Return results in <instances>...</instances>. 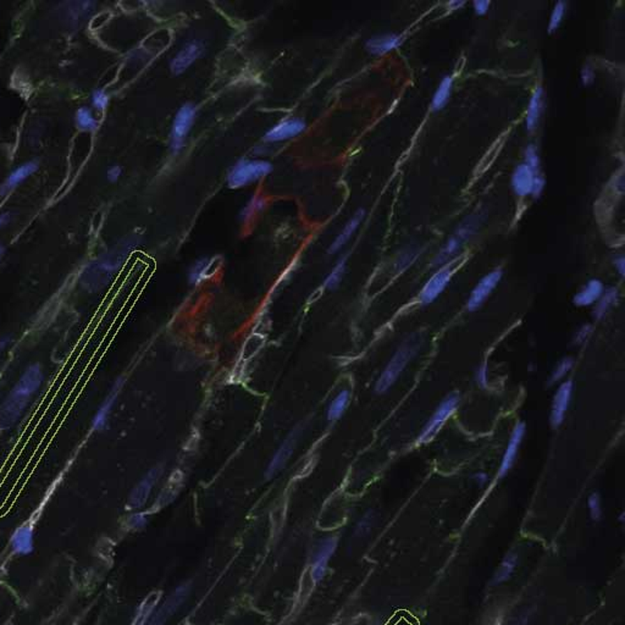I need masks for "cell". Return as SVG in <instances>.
Segmentation results:
<instances>
[{
  "mask_svg": "<svg viewBox=\"0 0 625 625\" xmlns=\"http://www.w3.org/2000/svg\"><path fill=\"white\" fill-rule=\"evenodd\" d=\"M536 176L527 164H519L513 171L512 188L514 193L520 198L532 195V185Z\"/></svg>",
  "mask_w": 625,
  "mask_h": 625,
  "instance_id": "ffe728a7",
  "label": "cell"
},
{
  "mask_svg": "<svg viewBox=\"0 0 625 625\" xmlns=\"http://www.w3.org/2000/svg\"><path fill=\"white\" fill-rule=\"evenodd\" d=\"M542 88L537 86L527 104V115H525V126L529 132L534 131L539 125L542 112Z\"/></svg>",
  "mask_w": 625,
  "mask_h": 625,
  "instance_id": "d4e9b609",
  "label": "cell"
},
{
  "mask_svg": "<svg viewBox=\"0 0 625 625\" xmlns=\"http://www.w3.org/2000/svg\"><path fill=\"white\" fill-rule=\"evenodd\" d=\"M573 391L574 384L571 380H563L557 387L552 398L551 415H550V423L553 429H558L566 419V412L569 409L573 397Z\"/></svg>",
  "mask_w": 625,
  "mask_h": 625,
  "instance_id": "7c38bea8",
  "label": "cell"
},
{
  "mask_svg": "<svg viewBox=\"0 0 625 625\" xmlns=\"http://www.w3.org/2000/svg\"><path fill=\"white\" fill-rule=\"evenodd\" d=\"M43 382L42 366L39 363L29 364L0 405V430L11 429L21 419L29 400L38 392Z\"/></svg>",
  "mask_w": 625,
  "mask_h": 625,
  "instance_id": "6da1fadb",
  "label": "cell"
},
{
  "mask_svg": "<svg viewBox=\"0 0 625 625\" xmlns=\"http://www.w3.org/2000/svg\"><path fill=\"white\" fill-rule=\"evenodd\" d=\"M423 337L414 333L400 343L376 381L375 391L377 393H385L395 385L403 371L407 369V366L418 354L420 347L423 345Z\"/></svg>",
  "mask_w": 625,
  "mask_h": 625,
  "instance_id": "7a4b0ae2",
  "label": "cell"
},
{
  "mask_svg": "<svg viewBox=\"0 0 625 625\" xmlns=\"http://www.w3.org/2000/svg\"><path fill=\"white\" fill-rule=\"evenodd\" d=\"M37 170H38V164L34 161H27L22 165L17 166L13 172H10L8 179L5 180L3 192L14 190L15 187L21 185L22 182L29 179V176L33 175Z\"/></svg>",
  "mask_w": 625,
  "mask_h": 625,
  "instance_id": "cb8c5ba5",
  "label": "cell"
},
{
  "mask_svg": "<svg viewBox=\"0 0 625 625\" xmlns=\"http://www.w3.org/2000/svg\"><path fill=\"white\" fill-rule=\"evenodd\" d=\"M349 400H351V392L348 390H342L329 405L327 419L330 421L340 419L349 405Z\"/></svg>",
  "mask_w": 625,
  "mask_h": 625,
  "instance_id": "f1b7e54d",
  "label": "cell"
},
{
  "mask_svg": "<svg viewBox=\"0 0 625 625\" xmlns=\"http://www.w3.org/2000/svg\"><path fill=\"white\" fill-rule=\"evenodd\" d=\"M613 264H615V268L618 273L620 275V278H624L625 275V259L623 255H618V257H615V260H613Z\"/></svg>",
  "mask_w": 625,
  "mask_h": 625,
  "instance_id": "7dc6e473",
  "label": "cell"
},
{
  "mask_svg": "<svg viewBox=\"0 0 625 625\" xmlns=\"http://www.w3.org/2000/svg\"><path fill=\"white\" fill-rule=\"evenodd\" d=\"M160 473V468L151 469V472L146 474V476L142 479L140 483H137L136 488L132 490L131 495L128 497L127 507L130 509H140L144 507L149 495H151V488H154L158 476Z\"/></svg>",
  "mask_w": 625,
  "mask_h": 625,
  "instance_id": "e0dca14e",
  "label": "cell"
},
{
  "mask_svg": "<svg viewBox=\"0 0 625 625\" xmlns=\"http://www.w3.org/2000/svg\"><path fill=\"white\" fill-rule=\"evenodd\" d=\"M459 402L460 397L457 392H451L446 396L430 416L429 420L425 423L423 429L420 430L416 442L428 444L434 439L435 436L439 434V430L447 423V420L451 419V416L454 414V412L458 408Z\"/></svg>",
  "mask_w": 625,
  "mask_h": 625,
  "instance_id": "5b68a950",
  "label": "cell"
},
{
  "mask_svg": "<svg viewBox=\"0 0 625 625\" xmlns=\"http://www.w3.org/2000/svg\"><path fill=\"white\" fill-rule=\"evenodd\" d=\"M595 81V73H594V70L589 65H586L584 66V68L581 70V82L584 83L585 86H590Z\"/></svg>",
  "mask_w": 625,
  "mask_h": 625,
  "instance_id": "7bdbcfd3",
  "label": "cell"
},
{
  "mask_svg": "<svg viewBox=\"0 0 625 625\" xmlns=\"http://www.w3.org/2000/svg\"><path fill=\"white\" fill-rule=\"evenodd\" d=\"M418 257V252L414 249H408L402 252L398 255V258L396 259L395 269L397 273H403L407 269L409 268L412 264L414 263Z\"/></svg>",
  "mask_w": 625,
  "mask_h": 625,
  "instance_id": "74e56055",
  "label": "cell"
},
{
  "mask_svg": "<svg viewBox=\"0 0 625 625\" xmlns=\"http://www.w3.org/2000/svg\"><path fill=\"white\" fill-rule=\"evenodd\" d=\"M307 127L306 121L301 117H287L270 127L264 133L263 140L266 143H280L292 140L304 132Z\"/></svg>",
  "mask_w": 625,
  "mask_h": 625,
  "instance_id": "4fadbf2b",
  "label": "cell"
},
{
  "mask_svg": "<svg viewBox=\"0 0 625 625\" xmlns=\"http://www.w3.org/2000/svg\"><path fill=\"white\" fill-rule=\"evenodd\" d=\"M481 219H483L481 214L476 213L464 220L454 231L453 234L449 237V241L444 243L439 253L436 254L432 263L434 266L441 268L446 264L451 263L454 257L460 252L464 243L472 239V236L475 234L479 225L481 224Z\"/></svg>",
  "mask_w": 625,
  "mask_h": 625,
  "instance_id": "277c9868",
  "label": "cell"
},
{
  "mask_svg": "<svg viewBox=\"0 0 625 625\" xmlns=\"http://www.w3.org/2000/svg\"><path fill=\"white\" fill-rule=\"evenodd\" d=\"M605 291V285L598 278H591L579 289L573 298V303L578 307H590L600 299Z\"/></svg>",
  "mask_w": 625,
  "mask_h": 625,
  "instance_id": "44dd1931",
  "label": "cell"
},
{
  "mask_svg": "<svg viewBox=\"0 0 625 625\" xmlns=\"http://www.w3.org/2000/svg\"><path fill=\"white\" fill-rule=\"evenodd\" d=\"M490 6H491V3L488 0H476L473 3L474 11H475V14L478 15L486 14L490 10Z\"/></svg>",
  "mask_w": 625,
  "mask_h": 625,
  "instance_id": "f6af8a7d",
  "label": "cell"
},
{
  "mask_svg": "<svg viewBox=\"0 0 625 625\" xmlns=\"http://www.w3.org/2000/svg\"><path fill=\"white\" fill-rule=\"evenodd\" d=\"M402 42H403V38L400 34H377L366 40V48L371 55L381 57V55H385V54L396 50L400 47Z\"/></svg>",
  "mask_w": 625,
  "mask_h": 625,
  "instance_id": "d6986e66",
  "label": "cell"
},
{
  "mask_svg": "<svg viewBox=\"0 0 625 625\" xmlns=\"http://www.w3.org/2000/svg\"><path fill=\"white\" fill-rule=\"evenodd\" d=\"M522 163L527 164L535 175H541V167H540L541 161H540V156H539V151H537L536 146H532V144L527 146L525 151H524V161Z\"/></svg>",
  "mask_w": 625,
  "mask_h": 625,
  "instance_id": "d590c367",
  "label": "cell"
},
{
  "mask_svg": "<svg viewBox=\"0 0 625 625\" xmlns=\"http://www.w3.org/2000/svg\"><path fill=\"white\" fill-rule=\"evenodd\" d=\"M502 276V269H495L492 271L486 273L475 285V287L469 294L468 301H467V309L469 312H476L479 310V308H481L483 303L486 302L488 298L491 296V293L495 291V288L497 287L498 283H501Z\"/></svg>",
  "mask_w": 625,
  "mask_h": 625,
  "instance_id": "8fae6325",
  "label": "cell"
},
{
  "mask_svg": "<svg viewBox=\"0 0 625 625\" xmlns=\"http://www.w3.org/2000/svg\"><path fill=\"white\" fill-rule=\"evenodd\" d=\"M573 366H574V359L571 356L562 358L561 361L557 363L556 366L552 370L550 380H548V385H556V384H559V382L564 380V377L571 372Z\"/></svg>",
  "mask_w": 625,
  "mask_h": 625,
  "instance_id": "1f68e13d",
  "label": "cell"
},
{
  "mask_svg": "<svg viewBox=\"0 0 625 625\" xmlns=\"http://www.w3.org/2000/svg\"><path fill=\"white\" fill-rule=\"evenodd\" d=\"M76 126L81 131L93 132L97 130L99 122L93 114L92 109L88 107H81L75 115Z\"/></svg>",
  "mask_w": 625,
  "mask_h": 625,
  "instance_id": "f546056e",
  "label": "cell"
},
{
  "mask_svg": "<svg viewBox=\"0 0 625 625\" xmlns=\"http://www.w3.org/2000/svg\"><path fill=\"white\" fill-rule=\"evenodd\" d=\"M374 524H375V513L372 511H368L356 522V527H354V535L359 539L368 536L372 530Z\"/></svg>",
  "mask_w": 625,
  "mask_h": 625,
  "instance_id": "836d02e7",
  "label": "cell"
},
{
  "mask_svg": "<svg viewBox=\"0 0 625 625\" xmlns=\"http://www.w3.org/2000/svg\"><path fill=\"white\" fill-rule=\"evenodd\" d=\"M518 563H519L518 552H508L507 555L503 557L501 563L498 564L497 569L493 573L491 584L493 586H499L511 580L514 573L517 571Z\"/></svg>",
  "mask_w": 625,
  "mask_h": 625,
  "instance_id": "603a6c76",
  "label": "cell"
},
{
  "mask_svg": "<svg viewBox=\"0 0 625 625\" xmlns=\"http://www.w3.org/2000/svg\"><path fill=\"white\" fill-rule=\"evenodd\" d=\"M566 5L563 1H559V3H557L555 5V8L552 10L551 17H550V21H548V33H553V32H556L557 29H559L563 17L566 15Z\"/></svg>",
  "mask_w": 625,
  "mask_h": 625,
  "instance_id": "8d00e7d4",
  "label": "cell"
},
{
  "mask_svg": "<svg viewBox=\"0 0 625 625\" xmlns=\"http://www.w3.org/2000/svg\"><path fill=\"white\" fill-rule=\"evenodd\" d=\"M587 508L592 522H600L603 517V508H602V498L598 492L591 493L587 498Z\"/></svg>",
  "mask_w": 625,
  "mask_h": 625,
  "instance_id": "e575fe53",
  "label": "cell"
},
{
  "mask_svg": "<svg viewBox=\"0 0 625 625\" xmlns=\"http://www.w3.org/2000/svg\"><path fill=\"white\" fill-rule=\"evenodd\" d=\"M190 592V584H182L177 586L175 590L167 596L160 605L156 607V610L151 612V617L148 618L144 625H165L166 622L180 610L186 600L188 598Z\"/></svg>",
  "mask_w": 625,
  "mask_h": 625,
  "instance_id": "52a82bcc",
  "label": "cell"
},
{
  "mask_svg": "<svg viewBox=\"0 0 625 625\" xmlns=\"http://www.w3.org/2000/svg\"><path fill=\"white\" fill-rule=\"evenodd\" d=\"M475 381L478 384L479 387L481 389H488V361H483L476 369L475 372Z\"/></svg>",
  "mask_w": 625,
  "mask_h": 625,
  "instance_id": "60d3db41",
  "label": "cell"
},
{
  "mask_svg": "<svg viewBox=\"0 0 625 625\" xmlns=\"http://www.w3.org/2000/svg\"><path fill=\"white\" fill-rule=\"evenodd\" d=\"M13 345V337L10 335H4L0 337V356L4 354L5 352L9 349V347Z\"/></svg>",
  "mask_w": 625,
  "mask_h": 625,
  "instance_id": "c3c4849f",
  "label": "cell"
},
{
  "mask_svg": "<svg viewBox=\"0 0 625 625\" xmlns=\"http://www.w3.org/2000/svg\"><path fill=\"white\" fill-rule=\"evenodd\" d=\"M195 116H197V107L193 103H185L179 107L171 123L169 133V148L172 154H177L183 149L186 140L195 123Z\"/></svg>",
  "mask_w": 625,
  "mask_h": 625,
  "instance_id": "8992f818",
  "label": "cell"
},
{
  "mask_svg": "<svg viewBox=\"0 0 625 625\" xmlns=\"http://www.w3.org/2000/svg\"><path fill=\"white\" fill-rule=\"evenodd\" d=\"M265 199L260 195H253L250 199L247 200V203L244 204L243 208L239 211V220L242 223H248L253 219L255 215L263 211L265 208Z\"/></svg>",
  "mask_w": 625,
  "mask_h": 625,
  "instance_id": "4dcf8cb0",
  "label": "cell"
},
{
  "mask_svg": "<svg viewBox=\"0 0 625 625\" xmlns=\"http://www.w3.org/2000/svg\"><path fill=\"white\" fill-rule=\"evenodd\" d=\"M452 89H453V76L446 75L441 80L439 87L435 91L434 98L431 100V107L434 112H439L446 107V104L449 103L451 94H452Z\"/></svg>",
  "mask_w": 625,
  "mask_h": 625,
  "instance_id": "4316f807",
  "label": "cell"
},
{
  "mask_svg": "<svg viewBox=\"0 0 625 625\" xmlns=\"http://www.w3.org/2000/svg\"><path fill=\"white\" fill-rule=\"evenodd\" d=\"M591 335H592V326L590 324H584L576 330L575 335H574V343L581 346L590 338Z\"/></svg>",
  "mask_w": 625,
  "mask_h": 625,
  "instance_id": "b9f144b4",
  "label": "cell"
},
{
  "mask_svg": "<svg viewBox=\"0 0 625 625\" xmlns=\"http://www.w3.org/2000/svg\"><path fill=\"white\" fill-rule=\"evenodd\" d=\"M296 441H297V435L294 434V432H292V434L288 436L287 439H285V442L276 451V453L273 454V459L269 464L268 469H266V478H271L285 467L286 462L292 455L293 449L296 447Z\"/></svg>",
  "mask_w": 625,
  "mask_h": 625,
  "instance_id": "7402d4cb",
  "label": "cell"
},
{
  "mask_svg": "<svg viewBox=\"0 0 625 625\" xmlns=\"http://www.w3.org/2000/svg\"><path fill=\"white\" fill-rule=\"evenodd\" d=\"M91 102H92V107L97 112H104L107 109V105H109L110 97H109V94L105 91L96 89L92 93V96H91Z\"/></svg>",
  "mask_w": 625,
  "mask_h": 625,
  "instance_id": "f35d334b",
  "label": "cell"
},
{
  "mask_svg": "<svg viewBox=\"0 0 625 625\" xmlns=\"http://www.w3.org/2000/svg\"><path fill=\"white\" fill-rule=\"evenodd\" d=\"M122 385H123V379H122V377L117 379V380L114 382L112 389L109 390L107 395L105 396V398L103 400L102 405H99V408H98L97 412H96V414L93 416V430L100 431V430L107 428V420H109V416L112 414V408H114V405L116 403L117 397L120 395Z\"/></svg>",
  "mask_w": 625,
  "mask_h": 625,
  "instance_id": "9a60e30c",
  "label": "cell"
},
{
  "mask_svg": "<svg viewBox=\"0 0 625 625\" xmlns=\"http://www.w3.org/2000/svg\"><path fill=\"white\" fill-rule=\"evenodd\" d=\"M146 522H148V517H146V513H133L127 519V527L131 530H140L146 527Z\"/></svg>",
  "mask_w": 625,
  "mask_h": 625,
  "instance_id": "ab89813d",
  "label": "cell"
},
{
  "mask_svg": "<svg viewBox=\"0 0 625 625\" xmlns=\"http://www.w3.org/2000/svg\"><path fill=\"white\" fill-rule=\"evenodd\" d=\"M525 431H527V426H525V423H522V421H519L513 428L511 437L508 439L507 447L503 452L502 460H501V464L498 467V479H503L504 476H507L508 473L513 468V465L515 463L518 453H519V449L522 447Z\"/></svg>",
  "mask_w": 625,
  "mask_h": 625,
  "instance_id": "5bb4252c",
  "label": "cell"
},
{
  "mask_svg": "<svg viewBox=\"0 0 625 625\" xmlns=\"http://www.w3.org/2000/svg\"><path fill=\"white\" fill-rule=\"evenodd\" d=\"M5 249L1 244H0V260L3 258V255H4Z\"/></svg>",
  "mask_w": 625,
  "mask_h": 625,
  "instance_id": "f5cc1de1",
  "label": "cell"
},
{
  "mask_svg": "<svg viewBox=\"0 0 625 625\" xmlns=\"http://www.w3.org/2000/svg\"><path fill=\"white\" fill-rule=\"evenodd\" d=\"M214 259L202 258L198 259L190 269L188 273V280L192 285H199L206 278H209L210 275L214 270Z\"/></svg>",
  "mask_w": 625,
  "mask_h": 625,
  "instance_id": "83f0119b",
  "label": "cell"
},
{
  "mask_svg": "<svg viewBox=\"0 0 625 625\" xmlns=\"http://www.w3.org/2000/svg\"><path fill=\"white\" fill-rule=\"evenodd\" d=\"M488 474L483 473V472H478V473L474 474V481L478 483L479 486H485L486 483H488Z\"/></svg>",
  "mask_w": 625,
  "mask_h": 625,
  "instance_id": "681fc988",
  "label": "cell"
},
{
  "mask_svg": "<svg viewBox=\"0 0 625 625\" xmlns=\"http://www.w3.org/2000/svg\"><path fill=\"white\" fill-rule=\"evenodd\" d=\"M346 257H343V258L340 259L337 262L336 265L333 266V269L325 278L324 287L327 288V289H335V288L338 287V285L341 283L343 275L346 273Z\"/></svg>",
  "mask_w": 625,
  "mask_h": 625,
  "instance_id": "d6a6232c",
  "label": "cell"
},
{
  "mask_svg": "<svg viewBox=\"0 0 625 625\" xmlns=\"http://www.w3.org/2000/svg\"><path fill=\"white\" fill-rule=\"evenodd\" d=\"M543 188H545V179L542 177V175H537L534 180V185H532V197H535V198L540 197Z\"/></svg>",
  "mask_w": 625,
  "mask_h": 625,
  "instance_id": "ee69618b",
  "label": "cell"
},
{
  "mask_svg": "<svg viewBox=\"0 0 625 625\" xmlns=\"http://www.w3.org/2000/svg\"><path fill=\"white\" fill-rule=\"evenodd\" d=\"M273 166L270 161L263 159H242L237 161L227 174V187L231 190H239L255 181L271 174Z\"/></svg>",
  "mask_w": 625,
  "mask_h": 625,
  "instance_id": "3957f363",
  "label": "cell"
},
{
  "mask_svg": "<svg viewBox=\"0 0 625 625\" xmlns=\"http://www.w3.org/2000/svg\"><path fill=\"white\" fill-rule=\"evenodd\" d=\"M454 269L455 266H454L453 262L446 264L444 266L439 268V270L426 281L424 287L421 288L419 293V302L423 306L435 302L439 298V294L444 292L447 285L451 283V278L453 276Z\"/></svg>",
  "mask_w": 625,
  "mask_h": 625,
  "instance_id": "9c48e42d",
  "label": "cell"
},
{
  "mask_svg": "<svg viewBox=\"0 0 625 625\" xmlns=\"http://www.w3.org/2000/svg\"><path fill=\"white\" fill-rule=\"evenodd\" d=\"M205 44L200 39H190L170 60V71L175 76L185 73L204 54Z\"/></svg>",
  "mask_w": 625,
  "mask_h": 625,
  "instance_id": "30bf717a",
  "label": "cell"
},
{
  "mask_svg": "<svg viewBox=\"0 0 625 625\" xmlns=\"http://www.w3.org/2000/svg\"><path fill=\"white\" fill-rule=\"evenodd\" d=\"M618 301H619V291H618V288H605V291L602 293L600 299L595 303L594 317L597 320L603 319L610 312V309L618 303Z\"/></svg>",
  "mask_w": 625,
  "mask_h": 625,
  "instance_id": "484cf974",
  "label": "cell"
},
{
  "mask_svg": "<svg viewBox=\"0 0 625 625\" xmlns=\"http://www.w3.org/2000/svg\"><path fill=\"white\" fill-rule=\"evenodd\" d=\"M10 548L16 556H29L34 551V527L32 522H24L16 527L10 537Z\"/></svg>",
  "mask_w": 625,
  "mask_h": 625,
  "instance_id": "2e32d148",
  "label": "cell"
},
{
  "mask_svg": "<svg viewBox=\"0 0 625 625\" xmlns=\"http://www.w3.org/2000/svg\"><path fill=\"white\" fill-rule=\"evenodd\" d=\"M122 169L121 166L112 165L107 169V179L109 182H116L121 177Z\"/></svg>",
  "mask_w": 625,
  "mask_h": 625,
  "instance_id": "bcb514c9",
  "label": "cell"
},
{
  "mask_svg": "<svg viewBox=\"0 0 625 625\" xmlns=\"http://www.w3.org/2000/svg\"><path fill=\"white\" fill-rule=\"evenodd\" d=\"M364 218H366V210H356V213L352 215L351 219L348 220L345 226L342 227L340 234H337L335 239L332 241L331 246L329 248V253L335 254L340 252L349 242V239L354 236Z\"/></svg>",
  "mask_w": 625,
  "mask_h": 625,
  "instance_id": "ac0fdd59",
  "label": "cell"
},
{
  "mask_svg": "<svg viewBox=\"0 0 625 625\" xmlns=\"http://www.w3.org/2000/svg\"><path fill=\"white\" fill-rule=\"evenodd\" d=\"M338 546V537H325L317 545V551L312 555V564H310V578L314 584H319L325 578L327 566L331 561L332 556L336 552Z\"/></svg>",
  "mask_w": 625,
  "mask_h": 625,
  "instance_id": "ba28073f",
  "label": "cell"
},
{
  "mask_svg": "<svg viewBox=\"0 0 625 625\" xmlns=\"http://www.w3.org/2000/svg\"><path fill=\"white\" fill-rule=\"evenodd\" d=\"M504 625H527V620L524 617H515V618L508 620Z\"/></svg>",
  "mask_w": 625,
  "mask_h": 625,
  "instance_id": "f907efd6",
  "label": "cell"
},
{
  "mask_svg": "<svg viewBox=\"0 0 625 625\" xmlns=\"http://www.w3.org/2000/svg\"><path fill=\"white\" fill-rule=\"evenodd\" d=\"M9 221V214L0 215V229Z\"/></svg>",
  "mask_w": 625,
  "mask_h": 625,
  "instance_id": "816d5d0a",
  "label": "cell"
}]
</instances>
